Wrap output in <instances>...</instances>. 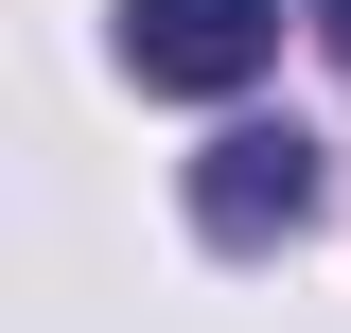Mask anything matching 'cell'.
Instances as JSON below:
<instances>
[{
	"label": "cell",
	"instance_id": "obj_1",
	"mask_svg": "<svg viewBox=\"0 0 351 333\" xmlns=\"http://www.w3.org/2000/svg\"><path fill=\"white\" fill-rule=\"evenodd\" d=\"M263 53H281V0H123V71L141 88L228 106V88H263Z\"/></svg>",
	"mask_w": 351,
	"mask_h": 333
},
{
	"label": "cell",
	"instance_id": "obj_2",
	"mask_svg": "<svg viewBox=\"0 0 351 333\" xmlns=\"http://www.w3.org/2000/svg\"><path fill=\"white\" fill-rule=\"evenodd\" d=\"M193 228H211V246H281V228H316V140H299V123H228L211 158H193Z\"/></svg>",
	"mask_w": 351,
	"mask_h": 333
},
{
	"label": "cell",
	"instance_id": "obj_3",
	"mask_svg": "<svg viewBox=\"0 0 351 333\" xmlns=\"http://www.w3.org/2000/svg\"><path fill=\"white\" fill-rule=\"evenodd\" d=\"M299 18H316V36H334V53H351V0H299Z\"/></svg>",
	"mask_w": 351,
	"mask_h": 333
}]
</instances>
